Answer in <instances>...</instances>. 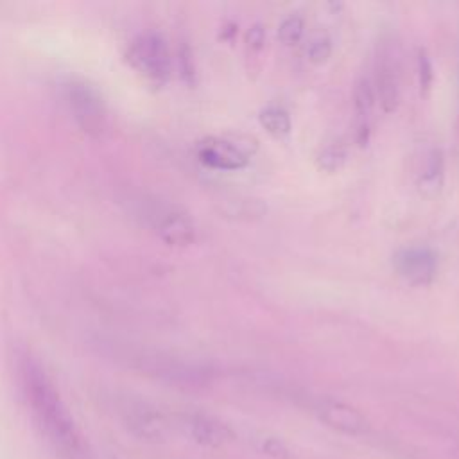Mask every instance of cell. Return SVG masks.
<instances>
[{
  "mask_svg": "<svg viewBox=\"0 0 459 459\" xmlns=\"http://www.w3.org/2000/svg\"><path fill=\"white\" fill-rule=\"evenodd\" d=\"M22 387L36 427L61 459H84L79 429L41 364L29 353L20 357Z\"/></svg>",
  "mask_w": 459,
  "mask_h": 459,
  "instance_id": "6da1fadb",
  "label": "cell"
},
{
  "mask_svg": "<svg viewBox=\"0 0 459 459\" xmlns=\"http://www.w3.org/2000/svg\"><path fill=\"white\" fill-rule=\"evenodd\" d=\"M124 201L134 217L149 226L163 242L170 246H188L195 240L192 219L178 206L145 192H131Z\"/></svg>",
  "mask_w": 459,
  "mask_h": 459,
  "instance_id": "7a4b0ae2",
  "label": "cell"
},
{
  "mask_svg": "<svg viewBox=\"0 0 459 459\" xmlns=\"http://www.w3.org/2000/svg\"><path fill=\"white\" fill-rule=\"evenodd\" d=\"M109 346L115 350L117 360H126L131 368L161 380L188 384V382L201 380L206 373V369L195 362H188L160 351L122 348L118 344H109Z\"/></svg>",
  "mask_w": 459,
  "mask_h": 459,
  "instance_id": "3957f363",
  "label": "cell"
},
{
  "mask_svg": "<svg viewBox=\"0 0 459 459\" xmlns=\"http://www.w3.org/2000/svg\"><path fill=\"white\" fill-rule=\"evenodd\" d=\"M258 142L247 134L210 136L199 142L197 158L203 165L217 170H240L256 152Z\"/></svg>",
  "mask_w": 459,
  "mask_h": 459,
  "instance_id": "277c9868",
  "label": "cell"
},
{
  "mask_svg": "<svg viewBox=\"0 0 459 459\" xmlns=\"http://www.w3.org/2000/svg\"><path fill=\"white\" fill-rule=\"evenodd\" d=\"M65 99L74 120L88 134H100L108 126V109L95 86L82 79L65 82Z\"/></svg>",
  "mask_w": 459,
  "mask_h": 459,
  "instance_id": "5b68a950",
  "label": "cell"
},
{
  "mask_svg": "<svg viewBox=\"0 0 459 459\" xmlns=\"http://www.w3.org/2000/svg\"><path fill=\"white\" fill-rule=\"evenodd\" d=\"M127 57L142 75L154 82H163L170 75L172 57L167 39L160 32L138 34L127 48Z\"/></svg>",
  "mask_w": 459,
  "mask_h": 459,
  "instance_id": "8992f818",
  "label": "cell"
},
{
  "mask_svg": "<svg viewBox=\"0 0 459 459\" xmlns=\"http://www.w3.org/2000/svg\"><path fill=\"white\" fill-rule=\"evenodd\" d=\"M393 265L398 276L414 287L430 285L437 274V256L425 246L398 249L393 256Z\"/></svg>",
  "mask_w": 459,
  "mask_h": 459,
  "instance_id": "52a82bcc",
  "label": "cell"
},
{
  "mask_svg": "<svg viewBox=\"0 0 459 459\" xmlns=\"http://www.w3.org/2000/svg\"><path fill=\"white\" fill-rule=\"evenodd\" d=\"M391 48L384 47L375 66V95L384 113H394L400 104V77Z\"/></svg>",
  "mask_w": 459,
  "mask_h": 459,
  "instance_id": "ba28073f",
  "label": "cell"
},
{
  "mask_svg": "<svg viewBox=\"0 0 459 459\" xmlns=\"http://www.w3.org/2000/svg\"><path fill=\"white\" fill-rule=\"evenodd\" d=\"M319 420L326 423L328 427L350 434V436H359L368 432L369 423L368 418L355 409L353 405H348L344 402H335V400H325L317 407Z\"/></svg>",
  "mask_w": 459,
  "mask_h": 459,
  "instance_id": "9c48e42d",
  "label": "cell"
},
{
  "mask_svg": "<svg viewBox=\"0 0 459 459\" xmlns=\"http://www.w3.org/2000/svg\"><path fill=\"white\" fill-rule=\"evenodd\" d=\"M185 429L194 441L206 446L226 445L233 436L228 425L206 414H188L185 418Z\"/></svg>",
  "mask_w": 459,
  "mask_h": 459,
  "instance_id": "30bf717a",
  "label": "cell"
},
{
  "mask_svg": "<svg viewBox=\"0 0 459 459\" xmlns=\"http://www.w3.org/2000/svg\"><path fill=\"white\" fill-rule=\"evenodd\" d=\"M375 88L368 77H359L353 88V108H355V140L360 147L368 145L369 140V117L375 106Z\"/></svg>",
  "mask_w": 459,
  "mask_h": 459,
  "instance_id": "8fae6325",
  "label": "cell"
},
{
  "mask_svg": "<svg viewBox=\"0 0 459 459\" xmlns=\"http://www.w3.org/2000/svg\"><path fill=\"white\" fill-rule=\"evenodd\" d=\"M445 183V154L439 147H432L425 156V165L418 174V192L425 199H434L441 194Z\"/></svg>",
  "mask_w": 459,
  "mask_h": 459,
  "instance_id": "7c38bea8",
  "label": "cell"
},
{
  "mask_svg": "<svg viewBox=\"0 0 459 459\" xmlns=\"http://www.w3.org/2000/svg\"><path fill=\"white\" fill-rule=\"evenodd\" d=\"M258 122L265 129L267 134H271L276 140H283L290 134L292 122L289 113L280 106H265L258 113Z\"/></svg>",
  "mask_w": 459,
  "mask_h": 459,
  "instance_id": "4fadbf2b",
  "label": "cell"
},
{
  "mask_svg": "<svg viewBox=\"0 0 459 459\" xmlns=\"http://www.w3.org/2000/svg\"><path fill=\"white\" fill-rule=\"evenodd\" d=\"M348 160V151L342 143H330L323 147L316 156V165L319 170L333 174L344 167Z\"/></svg>",
  "mask_w": 459,
  "mask_h": 459,
  "instance_id": "5bb4252c",
  "label": "cell"
},
{
  "mask_svg": "<svg viewBox=\"0 0 459 459\" xmlns=\"http://www.w3.org/2000/svg\"><path fill=\"white\" fill-rule=\"evenodd\" d=\"M305 34V18L298 13L285 16L278 25V39L285 47L298 45Z\"/></svg>",
  "mask_w": 459,
  "mask_h": 459,
  "instance_id": "9a60e30c",
  "label": "cell"
},
{
  "mask_svg": "<svg viewBox=\"0 0 459 459\" xmlns=\"http://www.w3.org/2000/svg\"><path fill=\"white\" fill-rule=\"evenodd\" d=\"M332 50H333L332 39L326 34H319L310 41V45L307 48V57L314 65H323L330 59Z\"/></svg>",
  "mask_w": 459,
  "mask_h": 459,
  "instance_id": "2e32d148",
  "label": "cell"
},
{
  "mask_svg": "<svg viewBox=\"0 0 459 459\" xmlns=\"http://www.w3.org/2000/svg\"><path fill=\"white\" fill-rule=\"evenodd\" d=\"M418 82L421 95H427L434 82V66L425 48L418 50Z\"/></svg>",
  "mask_w": 459,
  "mask_h": 459,
  "instance_id": "e0dca14e",
  "label": "cell"
},
{
  "mask_svg": "<svg viewBox=\"0 0 459 459\" xmlns=\"http://www.w3.org/2000/svg\"><path fill=\"white\" fill-rule=\"evenodd\" d=\"M244 45H246L247 54H258V52L264 50V47H265V27L260 22L249 25V29L244 34Z\"/></svg>",
  "mask_w": 459,
  "mask_h": 459,
  "instance_id": "ac0fdd59",
  "label": "cell"
},
{
  "mask_svg": "<svg viewBox=\"0 0 459 459\" xmlns=\"http://www.w3.org/2000/svg\"><path fill=\"white\" fill-rule=\"evenodd\" d=\"M179 65H181V70H183V75L185 79L190 82L194 79V65H192V52L188 47H183L181 52H179Z\"/></svg>",
  "mask_w": 459,
  "mask_h": 459,
  "instance_id": "d6986e66",
  "label": "cell"
}]
</instances>
